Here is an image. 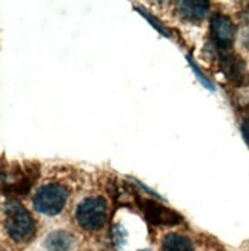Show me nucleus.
Wrapping results in <instances>:
<instances>
[{
    "mask_svg": "<svg viewBox=\"0 0 249 251\" xmlns=\"http://www.w3.org/2000/svg\"><path fill=\"white\" fill-rule=\"evenodd\" d=\"M242 42L243 47L249 50V9L245 11V14L242 17Z\"/></svg>",
    "mask_w": 249,
    "mask_h": 251,
    "instance_id": "obj_14",
    "label": "nucleus"
},
{
    "mask_svg": "<svg viewBox=\"0 0 249 251\" xmlns=\"http://www.w3.org/2000/svg\"><path fill=\"white\" fill-rule=\"evenodd\" d=\"M211 37L219 51H228L235 37L234 24L226 16H214L211 20Z\"/></svg>",
    "mask_w": 249,
    "mask_h": 251,
    "instance_id": "obj_7",
    "label": "nucleus"
},
{
    "mask_svg": "<svg viewBox=\"0 0 249 251\" xmlns=\"http://www.w3.org/2000/svg\"><path fill=\"white\" fill-rule=\"evenodd\" d=\"M186 59H188V62H189V65H191V68H192V71L196 73V75L199 77V80H200V83L204 86V88H208V90H211V91H214V85L211 83V80L206 77V75H204L202 71H200V68L197 67V63L194 62V59L191 57V54H188L186 56Z\"/></svg>",
    "mask_w": 249,
    "mask_h": 251,
    "instance_id": "obj_12",
    "label": "nucleus"
},
{
    "mask_svg": "<svg viewBox=\"0 0 249 251\" xmlns=\"http://www.w3.org/2000/svg\"><path fill=\"white\" fill-rule=\"evenodd\" d=\"M113 239H114V244L115 247L120 250L125 244H126V239H128V233L122 225H115L114 230H113Z\"/></svg>",
    "mask_w": 249,
    "mask_h": 251,
    "instance_id": "obj_13",
    "label": "nucleus"
},
{
    "mask_svg": "<svg viewBox=\"0 0 249 251\" xmlns=\"http://www.w3.org/2000/svg\"><path fill=\"white\" fill-rule=\"evenodd\" d=\"M177 11L183 20L202 22L209 13V2L202 0H181L177 3Z\"/></svg>",
    "mask_w": 249,
    "mask_h": 251,
    "instance_id": "obj_8",
    "label": "nucleus"
},
{
    "mask_svg": "<svg viewBox=\"0 0 249 251\" xmlns=\"http://www.w3.org/2000/svg\"><path fill=\"white\" fill-rule=\"evenodd\" d=\"M140 206L146 216V219L153 225H176L181 222V216L168 206L161 205L156 201L145 199L140 202Z\"/></svg>",
    "mask_w": 249,
    "mask_h": 251,
    "instance_id": "obj_6",
    "label": "nucleus"
},
{
    "mask_svg": "<svg viewBox=\"0 0 249 251\" xmlns=\"http://www.w3.org/2000/svg\"><path fill=\"white\" fill-rule=\"evenodd\" d=\"M108 219V202L102 196L83 199L75 208V221L85 231H99Z\"/></svg>",
    "mask_w": 249,
    "mask_h": 251,
    "instance_id": "obj_2",
    "label": "nucleus"
},
{
    "mask_svg": "<svg viewBox=\"0 0 249 251\" xmlns=\"http://www.w3.org/2000/svg\"><path fill=\"white\" fill-rule=\"evenodd\" d=\"M74 245H75L74 234L65 230L52 231L45 239V248L48 251H71Z\"/></svg>",
    "mask_w": 249,
    "mask_h": 251,
    "instance_id": "obj_9",
    "label": "nucleus"
},
{
    "mask_svg": "<svg viewBox=\"0 0 249 251\" xmlns=\"http://www.w3.org/2000/svg\"><path fill=\"white\" fill-rule=\"evenodd\" d=\"M68 198L69 190L67 187L60 183H46L36 191L32 203L39 213L45 216H56L65 208Z\"/></svg>",
    "mask_w": 249,
    "mask_h": 251,
    "instance_id": "obj_3",
    "label": "nucleus"
},
{
    "mask_svg": "<svg viewBox=\"0 0 249 251\" xmlns=\"http://www.w3.org/2000/svg\"><path fill=\"white\" fill-rule=\"evenodd\" d=\"M3 225L8 236L16 242H28L37 230L29 211L14 199H8L3 203Z\"/></svg>",
    "mask_w": 249,
    "mask_h": 251,
    "instance_id": "obj_1",
    "label": "nucleus"
},
{
    "mask_svg": "<svg viewBox=\"0 0 249 251\" xmlns=\"http://www.w3.org/2000/svg\"><path fill=\"white\" fill-rule=\"evenodd\" d=\"M140 251H151V250H140Z\"/></svg>",
    "mask_w": 249,
    "mask_h": 251,
    "instance_id": "obj_16",
    "label": "nucleus"
},
{
    "mask_svg": "<svg viewBox=\"0 0 249 251\" xmlns=\"http://www.w3.org/2000/svg\"><path fill=\"white\" fill-rule=\"evenodd\" d=\"M219 63H220V70L231 83L237 86L248 83L249 74L246 70V65L237 54L228 51H219Z\"/></svg>",
    "mask_w": 249,
    "mask_h": 251,
    "instance_id": "obj_5",
    "label": "nucleus"
},
{
    "mask_svg": "<svg viewBox=\"0 0 249 251\" xmlns=\"http://www.w3.org/2000/svg\"><path fill=\"white\" fill-rule=\"evenodd\" d=\"M3 251H5V250H3Z\"/></svg>",
    "mask_w": 249,
    "mask_h": 251,
    "instance_id": "obj_18",
    "label": "nucleus"
},
{
    "mask_svg": "<svg viewBox=\"0 0 249 251\" xmlns=\"http://www.w3.org/2000/svg\"><path fill=\"white\" fill-rule=\"evenodd\" d=\"M85 251H91V250H85Z\"/></svg>",
    "mask_w": 249,
    "mask_h": 251,
    "instance_id": "obj_17",
    "label": "nucleus"
},
{
    "mask_svg": "<svg viewBox=\"0 0 249 251\" xmlns=\"http://www.w3.org/2000/svg\"><path fill=\"white\" fill-rule=\"evenodd\" d=\"M242 133H243V137L246 140V144L249 145V119H245L243 124H242Z\"/></svg>",
    "mask_w": 249,
    "mask_h": 251,
    "instance_id": "obj_15",
    "label": "nucleus"
},
{
    "mask_svg": "<svg viewBox=\"0 0 249 251\" xmlns=\"http://www.w3.org/2000/svg\"><path fill=\"white\" fill-rule=\"evenodd\" d=\"M161 251H194L191 239L177 233H169L163 237Z\"/></svg>",
    "mask_w": 249,
    "mask_h": 251,
    "instance_id": "obj_10",
    "label": "nucleus"
},
{
    "mask_svg": "<svg viewBox=\"0 0 249 251\" xmlns=\"http://www.w3.org/2000/svg\"><path fill=\"white\" fill-rule=\"evenodd\" d=\"M2 177V187L5 194L11 193L17 196H25L39 177V167L37 163H25V165L14 167L8 173V176L3 174Z\"/></svg>",
    "mask_w": 249,
    "mask_h": 251,
    "instance_id": "obj_4",
    "label": "nucleus"
},
{
    "mask_svg": "<svg viewBox=\"0 0 249 251\" xmlns=\"http://www.w3.org/2000/svg\"><path fill=\"white\" fill-rule=\"evenodd\" d=\"M136 11H138V13L142 14V16H143V17H145V19H146V20L149 22V24L153 25V26H154V28H156V29H157L158 32H160V34H163L165 37H171V32H169V31H166V28H165L163 25H161L160 22H158V20H157V19H156L154 16H151V14L148 13V11L142 9V8H140V6H136Z\"/></svg>",
    "mask_w": 249,
    "mask_h": 251,
    "instance_id": "obj_11",
    "label": "nucleus"
}]
</instances>
